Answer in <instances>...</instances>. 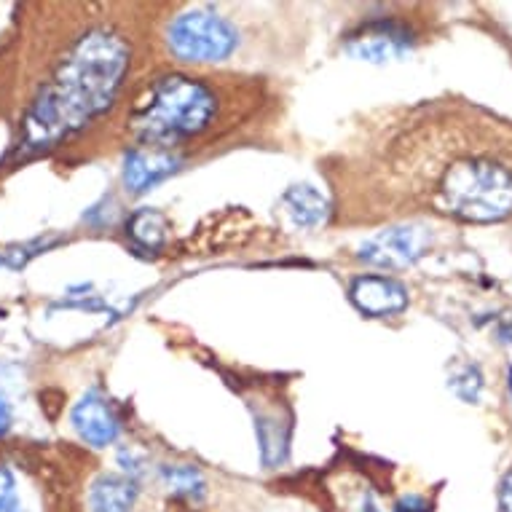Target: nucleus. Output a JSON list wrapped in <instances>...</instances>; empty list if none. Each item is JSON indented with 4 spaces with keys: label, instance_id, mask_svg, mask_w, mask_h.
I'll return each mask as SVG.
<instances>
[{
    "label": "nucleus",
    "instance_id": "obj_1",
    "mask_svg": "<svg viewBox=\"0 0 512 512\" xmlns=\"http://www.w3.org/2000/svg\"><path fill=\"white\" fill-rule=\"evenodd\" d=\"M132 41L108 22L70 30L49 46L27 81V100L19 113V143L25 151L54 148L116 102L132 68Z\"/></svg>",
    "mask_w": 512,
    "mask_h": 512
},
{
    "label": "nucleus",
    "instance_id": "obj_2",
    "mask_svg": "<svg viewBox=\"0 0 512 512\" xmlns=\"http://www.w3.org/2000/svg\"><path fill=\"white\" fill-rule=\"evenodd\" d=\"M226 94L210 78L159 73L145 81L129 102L126 129L140 148L172 151L212 135L223 124Z\"/></svg>",
    "mask_w": 512,
    "mask_h": 512
},
{
    "label": "nucleus",
    "instance_id": "obj_3",
    "mask_svg": "<svg viewBox=\"0 0 512 512\" xmlns=\"http://www.w3.org/2000/svg\"><path fill=\"white\" fill-rule=\"evenodd\" d=\"M432 207L467 223H496L512 215V169L491 159H462L445 169Z\"/></svg>",
    "mask_w": 512,
    "mask_h": 512
},
{
    "label": "nucleus",
    "instance_id": "obj_4",
    "mask_svg": "<svg viewBox=\"0 0 512 512\" xmlns=\"http://www.w3.org/2000/svg\"><path fill=\"white\" fill-rule=\"evenodd\" d=\"M0 512H68L57 467L41 448L0 445Z\"/></svg>",
    "mask_w": 512,
    "mask_h": 512
},
{
    "label": "nucleus",
    "instance_id": "obj_5",
    "mask_svg": "<svg viewBox=\"0 0 512 512\" xmlns=\"http://www.w3.org/2000/svg\"><path fill=\"white\" fill-rule=\"evenodd\" d=\"M167 49L177 62L204 65L231 57L239 43L236 27L212 11H185L167 27Z\"/></svg>",
    "mask_w": 512,
    "mask_h": 512
},
{
    "label": "nucleus",
    "instance_id": "obj_6",
    "mask_svg": "<svg viewBox=\"0 0 512 512\" xmlns=\"http://www.w3.org/2000/svg\"><path fill=\"white\" fill-rule=\"evenodd\" d=\"M432 244V231L421 223L384 228L376 236L365 239L360 247V258L378 269H408L424 258Z\"/></svg>",
    "mask_w": 512,
    "mask_h": 512
},
{
    "label": "nucleus",
    "instance_id": "obj_7",
    "mask_svg": "<svg viewBox=\"0 0 512 512\" xmlns=\"http://www.w3.org/2000/svg\"><path fill=\"white\" fill-rule=\"evenodd\" d=\"M413 49V33L397 19H370L344 38V51L365 62H389Z\"/></svg>",
    "mask_w": 512,
    "mask_h": 512
},
{
    "label": "nucleus",
    "instance_id": "obj_8",
    "mask_svg": "<svg viewBox=\"0 0 512 512\" xmlns=\"http://www.w3.org/2000/svg\"><path fill=\"white\" fill-rule=\"evenodd\" d=\"M349 298L365 317H392L408 306V290L384 274H365L354 277L349 285Z\"/></svg>",
    "mask_w": 512,
    "mask_h": 512
},
{
    "label": "nucleus",
    "instance_id": "obj_9",
    "mask_svg": "<svg viewBox=\"0 0 512 512\" xmlns=\"http://www.w3.org/2000/svg\"><path fill=\"white\" fill-rule=\"evenodd\" d=\"M180 167V156L159 148H129L124 159V188L129 194H145L148 188L167 180Z\"/></svg>",
    "mask_w": 512,
    "mask_h": 512
},
{
    "label": "nucleus",
    "instance_id": "obj_10",
    "mask_svg": "<svg viewBox=\"0 0 512 512\" xmlns=\"http://www.w3.org/2000/svg\"><path fill=\"white\" fill-rule=\"evenodd\" d=\"M70 419H73V427L81 435V440L94 445V448H105L121 432V424H118V416L113 413V405L102 395H97V392H89L86 397H81Z\"/></svg>",
    "mask_w": 512,
    "mask_h": 512
},
{
    "label": "nucleus",
    "instance_id": "obj_11",
    "mask_svg": "<svg viewBox=\"0 0 512 512\" xmlns=\"http://www.w3.org/2000/svg\"><path fill=\"white\" fill-rule=\"evenodd\" d=\"M140 496L137 480L129 475H100L86 491L89 512H132Z\"/></svg>",
    "mask_w": 512,
    "mask_h": 512
},
{
    "label": "nucleus",
    "instance_id": "obj_12",
    "mask_svg": "<svg viewBox=\"0 0 512 512\" xmlns=\"http://www.w3.org/2000/svg\"><path fill=\"white\" fill-rule=\"evenodd\" d=\"M282 204H285L287 215L293 218L295 226L301 228H314L319 223H325V218H328V202L311 185H293L282 196Z\"/></svg>",
    "mask_w": 512,
    "mask_h": 512
},
{
    "label": "nucleus",
    "instance_id": "obj_13",
    "mask_svg": "<svg viewBox=\"0 0 512 512\" xmlns=\"http://www.w3.org/2000/svg\"><path fill=\"white\" fill-rule=\"evenodd\" d=\"M126 231H129V236H132L140 247H145V250H159L161 244L167 242L169 226L167 218H164L159 210L145 207V210L135 212V215L129 218Z\"/></svg>",
    "mask_w": 512,
    "mask_h": 512
},
{
    "label": "nucleus",
    "instance_id": "obj_14",
    "mask_svg": "<svg viewBox=\"0 0 512 512\" xmlns=\"http://www.w3.org/2000/svg\"><path fill=\"white\" fill-rule=\"evenodd\" d=\"M161 480L172 494L185 496V499H202L204 496V478L199 475V470L188 467V464H169L161 470Z\"/></svg>",
    "mask_w": 512,
    "mask_h": 512
},
{
    "label": "nucleus",
    "instance_id": "obj_15",
    "mask_svg": "<svg viewBox=\"0 0 512 512\" xmlns=\"http://www.w3.org/2000/svg\"><path fill=\"white\" fill-rule=\"evenodd\" d=\"M451 387L459 397H464L467 403H475L480 395V387H483V378H480L478 368H464L459 376H454Z\"/></svg>",
    "mask_w": 512,
    "mask_h": 512
},
{
    "label": "nucleus",
    "instance_id": "obj_16",
    "mask_svg": "<svg viewBox=\"0 0 512 512\" xmlns=\"http://www.w3.org/2000/svg\"><path fill=\"white\" fill-rule=\"evenodd\" d=\"M395 512H429V504L427 499L411 494V496H403V499L397 502Z\"/></svg>",
    "mask_w": 512,
    "mask_h": 512
},
{
    "label": "nucleus",
    "instance_id": "obj_17",
    "mask_svg": "<svg viewBox=\"0 0 512 512\" xmlns=\"http://www.w3.org/2000/svg\"><path fill=\"white\" fill-rule=\"evenodd\" d=\"M499 510L512 512V467L502 478V486H499Z\"/></svg>",
    "mask_w": 512,
    "mask_h": 512
},
{
    "label": "nucleus",
    "instance_id": "obj_18",
    "mask_svg": "<svg viewBox=\"0 0 512 512\" xmlns=\"http://www.w3.org/2000/svg\"><path fill=\"white\" fill-rule=\"evenodd\" d=\"M9 424H11V405L6 397L0 395V440H3V435L9 432Z\"/></svg>",
    "mask_w": 512,
    "mask_h": 512
},
{
    "label": "nucleus",
    "instance_id": "obj_19",
    "mask_svg": "<svg viewBox=\"0 0 512 512\" xmlns=\"http://www.w3.org/2000/svg\"><path fill=\"white\" fill-rule=\"evenodd\" d=\"M499 336H502L507 344H512V317H507L502 325H499Z\"/></svg>",
    "mask_w": 512,
    "mask_h": 512
}]
</instances>
